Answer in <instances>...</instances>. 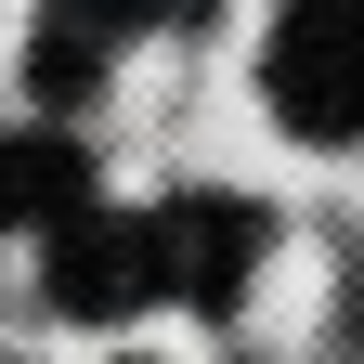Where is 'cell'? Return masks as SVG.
<instances>
[{"instance_id": "1", "label": "cell", "mask_w": 364, "mask_h": 364, "mask_svg": "<svg viewBox=\"0 0 364 364\" xmlns=\"http://www.w3.org/2000/svg\"><path fill=\"white\" fill-rule=\"evenodd\" d=\"M260 91H273V117H287L299 144H351L364 130V0L287 14L273 53H260Z\"/></svg>"}, {"instance_id": "2", "label": "cell", "mask_w": 364, "mask_h": 364, "mask_svg": "<svg viewBox=\"0 0 364 364\" xmlns=\"http://www.w3.org/2000/svg\"><path fill=\"white\" fill-rule=\"evenodd\" d=\"M169 299V247H156V208H91L53 235V312H144Z\"/></svg>"}, {"instance_id": "3", "label": "cell", "mask_w": 364, "mask_h": 364, "mask_svg": "<svg viewBox=\"0 0 364 364\" xmlns=\"http://www.w3.org/2000/svg\"><path fill=\"white\" fill-rule=\"evenodd\" d=\"M156 247H169V299L235 312L247 273H260V208H247V196H169V208H156Z\"/></svg>"}, {"instance_id": "4", "label": "cell", "mask_w": 364, "mask_h": 364, "mask_svg": "<svg viewBox=\"0 0 364 364\" xmlns=\"http://www.w3.org/2000/svg\"><path fill=\"white\" fill-rule=\"evenodd\" d=\"M105 196H91V156L65 144V130H0V221H39V235H65V221H91Z\"/></svg>"}, {"instance_id": "5", "label": "cell", "mask_w": 364, "mask_h": 364, "mask_svg": "<svg viewBox=\"0 0 364 364\" xmlns=\"http://www.w3.org/2000/svg\"><path fill=\"white\" fill-rule=\"evenodd\" d=\"M26 78H39V105H78V91L105 78V39L53 14V26H39V53H26Z\"/></svg>"}]
</instances>
